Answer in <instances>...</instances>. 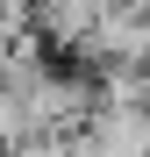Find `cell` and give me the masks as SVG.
Here are the masks:
<instances>
[{
    "instance_id": "cell-4",
    "label": "cell",
    "mask_w": 150,
    "mask_h": 157,
    "mask_svg": "<svg viewBox=\"0 0 150 157\" xmlns=\"http://www.w3.org/2000/svg\"><path fill=\"white\" fill-rule=\"evenodd\" d=\"M0 157H57V136H14Z\"/></svg>"
},
{
    "instance_id": "cell-5",
    "label": "cell",
    "mask_w": 150,
    "mask_h": 157,
    "mask_svg": "<svg viewBox=\"0 0 150 157\" xmlns=\"http://www.w3.org/2000/svg\"><path fill=\"white\" fill-rule=\"evenodd\" d=\"M121 7H136V14H150V0H121Z\"/></svg>"
},
{
    "instance_id": "cell-3",
    "label": "cell",
    "mask_w": 150,
    "mask_h": 157,
    "mask_svg": "<svg viewBox=\"0 0 150 157\" xmlns=\"http://www.w3.org/2000/svg\"><path fill=\"white\" fill-rule=\"evenodd\" d=\"M107 7H114V0H29V21H36V36L57 50V57H71Z\"/></svg>"
},
{
    "instance_id": "cell-6",
    "label": "cell",
    "mask_w": 150,
    "mask_h": 157,
    "mask_svg": "<svg viewBox=\"0 0 150 157\" xmlns=\"http://www.w3.org/2000/svg\"><path fill=\"white\" fill-rule=\"evenodd\" d=\"M143 78H150V64H143ZM143 100H150V93H143Z\"/></svg>"
},
{
    "instance_id": "cell-1",
    "label": "cell",
    "mask_w": 150,
    "mask_h": 157,
    "mask_svg": "<svg viewBox=\"0 0 150 157\" xmlns=\"http://www.w3.org/2000/svg\"><path fill=\"white\" fill-rule=\"evenodd\" d=\"M21 107H29V128L36 136H64V128H86L93 114V71H36L21 86Z\"/></svg>"
},
{
    "instance_id": "cell-2",
    "label": "cell",
    "mask_w": 150,
    "mask_h": 157,
    "mask_svg": "<svg viewBox=\"0 0 150 157\" xmlns=\"http://www.w3.org/2000/svg\"><path fill=\"white\" fill-rule=\"evenodd\" d=\"M79 136L93 157H150V107H93Z\"/></svg>"
}]
</instances>
